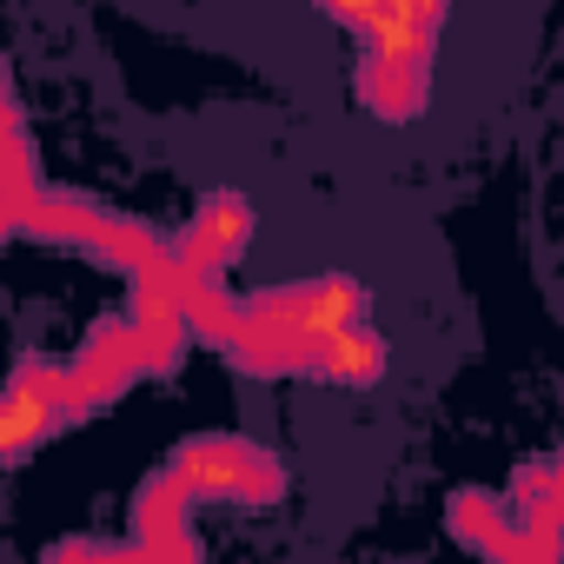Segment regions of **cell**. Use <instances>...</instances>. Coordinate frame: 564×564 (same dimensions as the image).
I'll use <instances>...</instances> for the list:
<instances>
[{
	"label": "cell",
	"instance_id": "6da1fadb",
	"mask_svg": "<svg viewBox=\"0 0 564 564\" xmlns=\"http://www.w3.org/2000/svg\"><path fill=\"white\" fill-rule=\"evenodd\" d=\"M346 34H359V107L379 120H412L432 100V47L445 8H326Z\"/></svg>",
	"mask_w": 564,
	"mask_h": 564
},
{
	"label": "cell",
	"instance_id": "7a4b0ae2",
	"mask_svg": "<svg viewBox=\"0 0 564 564\" xmlns=\"http://www.w3.org/2000/svg\"><path fill=\"white\" fill-rule=\"evenodd\" d=\"M67 425V405H61V366H41V359H21L14 379H8V412H0V458L21 465L41 438H54Z\"/></svg>",
	"mask_w": 564,
	"mask_h": 564
}]
</instances>
